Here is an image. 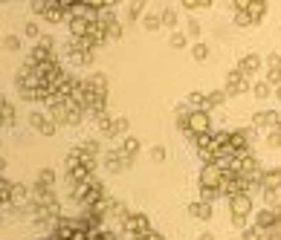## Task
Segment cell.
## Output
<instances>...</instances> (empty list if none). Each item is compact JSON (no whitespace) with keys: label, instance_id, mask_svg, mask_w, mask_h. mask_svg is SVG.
Segmentation results:
<instances>
[{"label":"cell","instance_id":"cell-1","mask_svg":"<svg viewBox=\"0 0 281 240\" xmlns=\"http://www.w3.org/2000/svg\"><path fill=\"white\" fill-rule=\"evenodd\" d=\"M50 240H110V238L104 232H99V229L81 226V223H70V226H61Z\"/></svg>","mask_w":281,"mask_h":240},{"label":"cell","instance_id":"cell-2","mask_svg":"<svg viewBox=\"0 0 281 240\" xmlns=\"http://www.w3.org/2000/svg\"><path fill=\"white\" fill-rule=\"evenodd\" d=\"M41 3H50V6H102L110 0H41Z\"/></svg>","mask_w":281,"mask_h":240}]
</instances>
